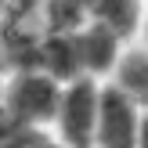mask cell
Instances as JSON below:
<instances>
[{
	"mask_svg": "<svg viewBox=\"0 0 148 148\" xmlns=\"http://www.w3.org/2000/svg\"><path fill=\"white\" fill-rule=\"evenodd\" d=\"M65 83L54 79L51 72H43L40 65H18L7 69L0 79V105L22 127H54L58 105H62Z\"/></svg>",
	"mask_w": 148,
	"mask_h": 148,
	"instance_id": "obj_1",
	"label": "cell"
},
{
	"mask_svg": "<svg viewBox=\"0 0 148 148\" xmlns=\"http://www.w3.org/2000/svg\"><path fill=\"white\" fill-rule=\"evenodd\" d=\"M145 11H148L145 0H87V22H94V25L123 36L127 43L137 40Z\"/></svg>",
	"mask_w": 148,
	"mask_h": 148,
	"instance_id": "obj_5",
	"label": "cell"
},
{
	"mask_svg": "<svg viewBox=\"0 0 148 148\" xmlns=\"http://www.w3.org/2000/svg\"><path fill=\"white\" fill-rule=\"evenodd\" d=\"M130 43L123 36L108 33V29L87 22L83 29L72 33V58H76V79L87 76V79H98V83H108L119 69L123 54H127Z\"/></svg>",
	"mask_w": 148,
	"mask_h": 148,
	"instance_id": "obj_3",
	"label": "cell"
},
{
	"mask_svg": "<svg viewBox=\"0 0 148 148\" xmlns=\"http://www.w3.org/2000/svg\"><path fill=\"white\" fill-rule=\"evenodd\" d=\"M134 43H141V47L148 51V11H145V22H141V33H137V40Z\"/></svg>",
	"mask_w": 148,
	"mask_h": 148,
	"instance_id": "obj_8",
	"label": "cell"
},
{
	"mask_svg": "<svg viewBox=\"0 0 148 148\" xmlns=\"http://www.w3.org/2000/svg\"><path fill=\"white\" fill-rule=\"evenodd\" d=\"M137 148H148V108H141V123H137Z\"/></svg>",
	"mask_w": 148,
	"mask_h": 148,
	"instance_id": "obj_7",
	"label": "cell"
},
{
	"mask_svg": "<svg viewBox=\"0 0 148 148\" xmlns=\"http://www.w3.org/2000/svg\"><path fill=\"white\" fill-rule=\"evenodd\" d=\"M145 4H148V0H145Z\"/></svg>",
	"mask_w": 148,
	"mask_h": 148,
	"instance_id": "obj_9",
	"label": "cell"
},
{
	"mask_svg": "<svg viewBox=\"0 0 148 148\" xmlns=\"http://www.w3.org/2000/svg\"><path fill=\"white\" fill-rule=\"evenodd\" d=\"M137 123H141V105L130 101L123 90H116L112 83H105L94 148H137Z\"/></svg>",
	"mask_w": 148,
	"mask_h": 148,
	"instance_id": "obj_4",
	"label": "cell"
},
{
	"mask_svg": "<svg viewBox=\"0 0 148 148\" xmlns=\"http://www.w3.org/2000/svg\"><path fill=\"white\" fill-rule=\"evenodd\" d=\"M108 83H112L116 90H123L130 101H137L141 108H148V51L141 43H130L127 47L119 69H116V76L108 79Z\"/></svg>",
	"mask_w": 148,
	"mask_h": 148,
	"instance_id": "obj_6",
	"label": "cell"
},
{
	"mask_svg": "<svg viewBox=\"0 0 148 148\" xmlns=\"http://www.w3.org/2000/svg\"><path fill=\"white\" fill-rule=\"evenodd\" d=\"M101 101H105V83L98 79H69L62 94V105L54 116V141L62 148H94L98 141V119H101Z\"/></svg>",
	"mask_w": 148,
	"mask_h": 148,
	"instance_id": "obj_2",
	"label": "cell"
}]
</instances>
